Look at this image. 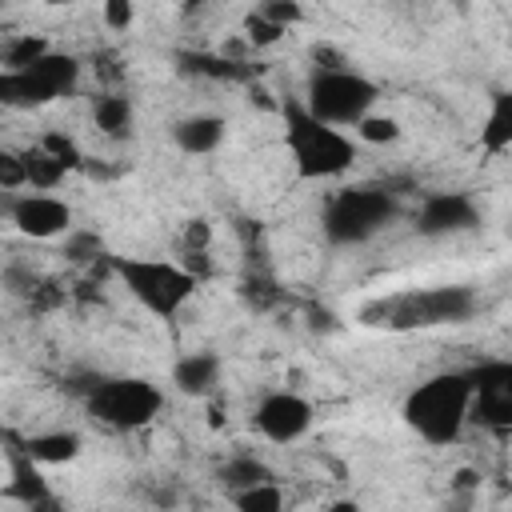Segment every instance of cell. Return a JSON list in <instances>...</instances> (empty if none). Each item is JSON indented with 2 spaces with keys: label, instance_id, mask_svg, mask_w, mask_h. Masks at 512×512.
I'll return each instance as SVG.
<instances>
[{
  "label": "cell",
  "instance_id": "29",
  "mask_svg": "<svg viewBox=\"0 0 512 512\" xmlns=\"http://www.w3.org/2000/svg\"><path fill=\"white\" fill-rule=\"evenodd\" d=\"M260 12H264L268 20H276V24H284V28L300 24V16H304L300 0H264V4H260Z\"/></svg>",
  "mask_w": 512,
  "mask_h": 512
},
{
  "label": "cell",
  "instance_id": "25",
  "mask_svg": "<svg viewBox=\"0 0 512 512\" xmlns=\"http://www.w3.org/2000/svg\"><path fill=\"white\" fill-rule=\"evenodd\" d=\"M40 144H44V148H48V152H52V156H56V160L68 168V172L84 164V156H80L76 140H72V136H64V132H44V136H40Z\"/></svg>",
  "mask_w": 512,
  "mask_h": 512
},
{
  "label": "cell",
  "instance_id": "22",
  "mask_svg": "<svg viewBox=\"0 0 512 512\" xmlns=\"http://www.w3.org/2000/svg\"><path fill=\"white\" fill-rule=\"evenodd\" d=\"M48 52H52V44H48L44 36L20 32V36H12L8 48H4V68H28V64H36V60L48 56Z\"/></svg>",
  "mask_w": 512,
  "mask_h": 512
},
{
  "label": "cell",
  "instance_id": "3",
  "mask_svg": "<svg viewBox=\"0 0 512 512\" xmlns=\"http://www.w3.org/2000/svg\"><path fill=\"white\" fill-rule=\"evenodd\" d=\"M476 312V296L464 284H440V288H412L388 300H372L360 320L376 324V328H396V332H412V328H440V324H460Z\"/></svg>",
  "mask_w": 512,
  "mask_h": 512
},
{
  "label": "cell",
  "instance_id": "18",
  "mask_svg": "<svg viewBox=\"0 0 512 512\" xmlns=\"http://www.w3.org/2000/svg\"><path fill=\"white\" fill-rule=\"evenodd\" d=\"M92 120H96V128H100L108 140H124V136H132L136 108H132V100H128V96L108 92V96H100V100H96Z\"/></svg>",
  "mask_w": 512,
  "mask_h": 512
},
{
  "label": "cell",
  "instance_id": "4",
  "mask_svg": "<svg viewBox=\"0 0 512 512\" xmlns=\"http://www.w3.org/2000/svg\"><path fill=\"white\" fill-rule=\"evenodd\" d=\"M112 272L124 280V288L160 320L180 316V308L192 300L200 276L172 260H144V256H112Z\"/></svg>",
  "mask_w": 512,
  "mask_h": 512
},
{
  "label": "cell",
  "instance_id": "23",
  "mask_svg": "<svg viewBox=\"0 0 512 512\" xmlns=\"http://www.w3.org/2000/svg\"><path fill=\"white\" fill-rule=\"evenodd\" d=\"M284 24H276V20H268L264 12H248L244 16V40H248V48H272V44H280L284 40Z\"/></svg>",
  "mask_w": 512,
  "mask_h": 512
},
{
  "label": "cell",
  "instance_id": "26",
  "mask_svg": "<svg viewBox=\"0 0 512 512\" xmlns=\"http://www.w3.org/2000/svg\"><path fill=\"white\" fill-rule=\"evenodd\" d=\"M100 20H104L112 32L132 28V20H136V0H100Z\"/></svg>",
  "mask_w": 512,
  "mask_h": 512
},
{
  "label": "cell",
  "instance_id": "11",
  "mask_svg": "<svg viewBox=\"0 0 512 512\" xmlns=\"http://www.w3.org/2000/svg\"><path fill=\"white\" fill-rule=\"evenodd\" d=\"M8 216L32 240H52V236H68L72 232V208L60 196H52V192H36L32 188V192L16 196Z\"/></svg>",
  "mask_w": 512,
  "mask_h": 512
},
{
  "label": "cell",
  "instance_id": "33",
  "mask_svg": "<svg viewBox=\"0 0 512 512\" xmlns=\"http://www.w3.org/2000/svg\"><path fill=\"white\" fill-rule=\"evenodd\" d=\"M44 4H72V0H44Z\"/></svg>",
  "mask_w": 512,
  "mask_h": 512
},
{
  "label": "cell",
  "instance_id": "10",
  "mask_svg": "<svg viewBox=\"0 0 512 512\" xmlns=\"http://www.w3.org/2000/svg\"><path fill=\"white\" fill-rule=\"evenodd\" d=\"M252 424H256V432H260L264 440H272V444H292V440H300V436L312 428V404H308L300 392L280 388V392L260 396V404H256V412H252Z\"/></svg>",
  "mask_w": 512,
  "mask_h": 512
},
{
  "label": "cell",
  "instance_id": "9",
  "mask_svg": "<svg viewBox=\"0 0 512 512\" xmlns=\"http://www.w3.org/2000/svg\"><path fill=\"white\" fill-rule=\"evenodd\" d=\"M468 376H472V420L492 432H508L512 428V360H488Z\"/></svg>",
  "mask_w": 512,
  "mask_h": 512
},
{
  "label": "cell",
  "instance_id": "2",
  "mask_svg": "<svg viewBox=\"0 0 512 512\" xmlns=\"http://www.w3.org/2000/svg\"><path fill=\"white\" fill-rule=\"evenodd\" d=\"M408 428L428 444H452L472 420V376L468 372H436L416 384L404 400Z\"/></svg>",
  "mask_w": 512,
  "mask_h": 512
},
{
  "label": "cell",
  "instance_id": "31",
  "mask_svg": "<svg viewBox=\"0 0 512 512\" xmlns=\"http://www.w3.org/2000/svg\"><path fill=\"white\" fill-rule=\"evenodd\" d=\"M472 484H476V472L472 468H460L456 472V488H472Z\"/></svg>",
  "mask_w": 512,
  "mask_h": 512
},
{
  "label": "cell",
  "instance_id": "24",
  "mask_svg": "<svg viewBox=\"0 0 512 512\" xmlns=\"http://www.w3.org/2000/svg\"><path fill=\"white\" fill-rule=\"evenodd\" d=\"M356 140H364V144H396V140H400V120H396V116L368 112V116L356 124Z\"/></svg>",
  "mask_w": 512,
  "mask_h": 512
},
{
  "label": "cell",
  "instance_id": "19",
  "mask_svg": "<svg viewBox=\"0 0 512 512\" xmlns=\"http://www.w3.org/2000/svg\"><path fill=\"white\" fill-rule=\"evenodd\" d=\"M24 156V168H28V188H36V192H52L64 176H68V168L44 148V144H32L28 152H20Z\"/></svg>",
  "mask_w": 512,
  "mask_h": 512
},
{
  "label": "cell",
  "instance_id": "1",
  "mask_svg": "<svg viewBox=\"0 0 512 512\" xmlns=\"http://www.w3.org/2000/svg\"><path fill=\"white\" fill-rule=\"evenodd\" d=\"M284 112V144L292 152V164L304 180H332L352 168L356 144L344 128L312 116L304 100H292L280 108Z\"/></svg>",
  "mask_w": 512,
  "mask_h": 512
},
{
  "label": "cell",
  "instance_id": "15",
  "mask_svg": "<svg viewBox=\"0 0 512 512\" xmlns=\"http://www.w3.org/2000/svg\"><path fill=\"white\" fill-rule=\"evenodd\" d=\"M504 148H512V88L496 92L488 100L484 120H480V152L484 156H496Z\"/></svg>",
  "mask_w": 512,
  "mask_h": 512
},
{
  "label": "cell",
  "instance_id": "17",
  "mask_svg": "<svg viewBox=\"0 0 512 512\" xmlns=\"http://www.w3.org/2000/svg\"><path fill=\"white\" fill-rule=\"evenodd\" d=\"M8 492H12L20 504H28V508H44V504H52L48 484H44V476H40V464H36L32 456H24V452L12 456V480H8Z\"/></svg>",
  "mask_w": 512,
  "mask_h": 512
},
{
  "label": "cell",
  "instance_id": "5",
  "mask_svg": "<svg viewBox=\"0 0 512 512\" xmlns=\"http://www.w3.org/2000/svg\"><path fill=\"white\" fill-rule=\"evenodd\" d=\"M376 96H380V88L368 76L340 64V68H316V76L308 80V92H304V108L336 128H356L372 112Z\"/></svg>",
  "mask_w": 512,
  "mask_h": 512
},
{
  "label": "cell",
  "instance_id": "13",
  "mask_svg": "<svg viewBox=\"0 0 512 512\" xmlns=\"http://www.w3.org/2000/svg\"><path fill=\"white\" fill-rule=\"evenodd\" d=\"M224 128H228V124H224L220 116H212V112H192V116H184V120L172 128V136H176V148H180V152H188V156H208V152L220 148Z\"/></svg>",
  "mask_w": 512,
  "mask_h": 512
},
{
  "label": "cell",
  "instance_id": "6",
  "mask_svg": "<svg viewBox=\"0 0 512 512\" xmlns=\"http://www.w3.org/2000/svg\"><path fill=\"white\" fill-rule=\"evenodd\" d=\"M80 80V60L68 52H48L28 68H4L0 72V100L8 108H40L60 96H68Z\"/></svg>",
  "mask_w": 512,
  "mask_h": 512
},
{
  "label": "cell",
  "instance_id": "27",
  "mask_svg": "<svg viewBox=\"0 0 512 512\" xmlns=\"http://www.w3.org/2000/svg\"><path fill=\"white\" fill-rule=\"evenodd\" d=\"M64 252H68V260H96L104 252V244H100L96 232H68L64 236Z\"/></svg>",
  "mask_w": 512,
  "mask_h": 512
},
{
  "label": "cell",
  "instance_id": "30",
  "mask_svg": "<svg viewBox=\"0 0 512 512\" xmlns=\"http://www.w3.org/2000/svg\"><path fill=\"white\" fill-rule=\"evenodd\" d=\"M208 240H212L208 220H188V228H184V244H188V252H204Z\"/></svg>",
  "mask_w": 512,
  "mask_h": 512
},
{
  "label": "cell",
  "instance_id": "32",
  "mask_svg": "<svg viewBox=\"0 0 512 512\" xmlns=\"http://www.w3.org/2000/svg\"><path fill=\"white\" fill-rule=\"evenodd\" d=\"M184 8L192 12V8H204V0H184Z\"/></svg>",
  "mask_w": 512,
  "mask_h": 512
},
{
  "label": "cell",
  "instance_id": "14",
  "mask_svg": "<svg viewBox=\"0 0 512 512\" xmlns=\"http://www.w3.org/2000/svg\"><path fill=\"white\" fill-rule=\"evenodd\" d=\"M172 384L184 396H208L220 384V356L212 352H188L172 364Z\"/></svg>",
  "mask_w": 512,
  "mask_h": 512
},
{
  "label": "cell",
  "instance_id": "12",
  "mask_svg": "<svg viewBox=\"0 0 512 512\" xmlns=\"http://www.w3.org/2000/svg\"><path fill=\"white\" fill-rule=\"evenodd\" d=\"M476 224V204L464 192H432L424 196L416 212V232L420 236H452Z\"/></svg>",
  "mask_w": 512,
  "mask_h": 512
},
{
  "label": "cell",
  "instance_id": "7",
  "mask_svg": "<svg viewBox=\"0 0 512 512\" xmlns=\"http://www.w3.org/2000/svg\"><path fill=\"white\" fill-rule=\"evenodd\" d=\"M164 408V396L156 384L140 380V376H120V380H96L92 392H88V412L116 428V432H132V428H144L160 416Z\"/></svg>",
  "mask_w": 512,
  "mask_h": 512
},
{
  "label": "cell",
  "instance_id": "8",
  "mask_svg": "<svg viewBox=\"0 0 512 512\" xmlns=\"http://www.w3.org/2000/svg\"><path fill=\"white\" fill-rule=\"evenodd\" d=\"M396 216V200L384 188H340L324 208V236L332 244H360Z\"/></svg>",
  "mask_w": 512,
  "mask_h": 512
},
{
  "label": "cell",
  "instance_id": "16",
  "mask_svg": "<svg viewBox=\"0 0 512 512\" xmlns=\"http://www.w3.org/2000/svg\"><path fill=\"white\" fill-rule=\"evenodd\" d=\"M24 456H32L40 468H48V464H68V460H76L80 456V436L76 432H68V428H52V432H36V436H28L24 440V448H20Z\"/></svg>",
  "mask_w": 512,
  "mask_h": 512
},
{
  "label": "cell",
  "instance_id": "28",
  "mask_svg": "<svg viewBox=\"0 0 512 512\" xmlns=\"http://www.w3.org/2000/svg\"><path fill=\"white\" fill-rule=\"evenodd\" d=\"M0 184H4L8 192H16V188H24V184H28L24 156H16V152H4V156H0Z\"/></svg>",
  "mask_w": 512,
  "mask_h": 512
},
{
  "label": "cell",
  "instance_id": "21",
  "mask_svg": "<svg viewBox=\"0 0 512 512\" xmlns=\"http://www.w3.org/2000/svg\"><path fill=\"white\" fill-rule=\"evenodd\" d=\"M228 500H232L240 512H280V508H284V492L276 488V480H264V484L228 492Z\"/></svg>",
  "mask_w": 512,
  "mask_h": 512
},
{
  "label": "cell",
  "instance_id": "20",
  "mask_svg": "<svg viewBox=\"0 0 512 512\" xmlns=\"http://www.w3.org/2000/svg\"><path fill=\"white\" fill-rule=\"evenodd\" d=\"M220 480H224L228 492H240V488H252V484L272 480V472H268V464L256 460V456H232V460L220 468Z\"/></svg>",
  "mask_w": 512,
  "mask_h": 512
}]
</instances>
